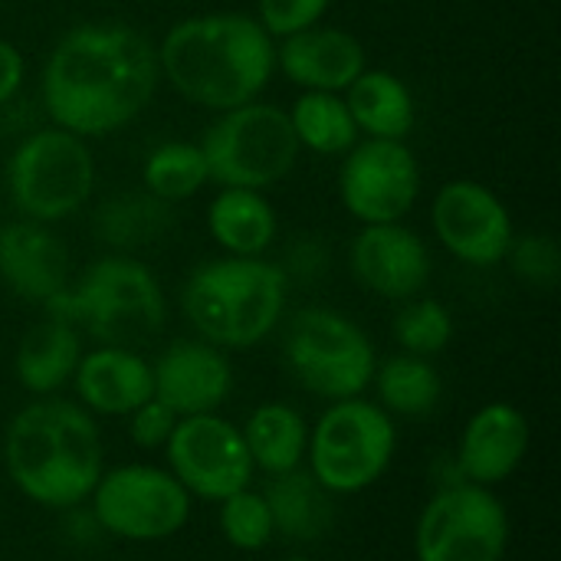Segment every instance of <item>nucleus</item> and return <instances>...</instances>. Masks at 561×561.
<instances>
[{
	"label": "nucleus",
	"instance_id": "1",
	"mask_svg": "<svg viewBox=\"0 0 561 561\" xmlns=\"http://www.w3.org/2000/svg\"><path fill=\"white\" fill-rule=\"evenodd\" d=\"M158 76V49L135 26L79 23L46 59L43 105L56 128L102 138L148 108Z\"/></svg>",
	"mask_w": 561,
	"mask_h": 561
},
{
	"label": "nucleus",
	"instance_id": "2",
	"mask_svg": "<svg viewBox=\"0 0 561 561\" xmlns=\"http://www.w3.org/2000/svg\"><path fill=\"white\" fill-rule=\"evenodd\" d=\"M158 69L194 105L227 112L270 85L276 72L273 36L247 13L187 16L158 46Z\"/></svg>",
	"mask_w": 561,
	"mask_h": 561
},
{
	"label": "nucleus",
	"instance_id": "3",
	"mask_svg": "<svg viewBox=\"0 0 561 561\" xmlns=\"http://www.w3.org/2000/svg\"><path fill=\"white\" fill-rule=\"evenodd\" d=\"M3 460L26 500L49 510H72L92 496L102 477L99 427L72 401H33L10 421Z\"/></svg>",
	"mask_w": 561,
	"mask_h": 561
},
{
	"label": "nucleus",
	"instance_id": "4",
	"mask_svg": "<svg viewBox=\"0 0 561 561\" xmlns=\"http://www.w3.org/2000/svg\"><path fill=\"white\" fill-rule=\"evenodd\" d=\"M286 273L263 256H224L197 266L181 293L184 316L217 348H253L283 319Z\"/></svg>",
	"mask_w": 561,
	"mask_h": 561
},
{
	"label": "nucleus",
	"instance_id": "5",
	"mask_svg": "<svg viewBox=\"0 0 561 561\" xmlns=\"http://www.w3.org/2000/svg\"><path fill=\"white\" fill-rule=\"evenodd\" d=\"M53 319L85 325L105 345H138L164 325V293L154 273L131 256H105L82 279L46 302Z\"/></svg>",
	"mask_w": 561,
	"mask_h": 561
},
{
	"label": "nucleus",
	"instance_id": "6",
	"mask_svg": "<svg viewBox=\"0 0 561 561\" xmlns=\"http://www.w3.org/2000/svg\"><path fill=\"white\" fill-rule=\"evenodd\" d=\"M207 174L220 187L266 191L279 184L299 158L289 115L266 102H247L220 112L201 141Z\"/></svg>",
	"mask_w": 561,
	"mask_h": 561
},
{
	"label": "nucleus",
	"instance_id": "7",
	"mask_svg": "<svg viewBox=\"0 0 561 561\" xmlns=\"http://www.w3.org/2000/svg\"><path fill=\"white\" fill-rule=\"evenodd\" d=\"M95 187V161L85 138L66 128L26 135L7 158V194L26 220L72 217Z\"/></svg>",
	"mask_w": 561,
	"mask_h": 561
},
{
	"label": "nucleus",
	"instance_id": "8",
	"mask_svg": "<svg viewBox=\"0 0 561 561\" xmlns=\"http://www.w3.org/2000/svg\"><path fill=\"white\" fill-rule=\"evenodd\" d=\"M398 447L394 424L385 408L345 398L335 401L309 434V467L316 483L332 493H362L391 467Z\"/></svg>",
	"mask_w": 561,
	"mask_h": 561
},
{
	"label": "nucleus",
	"instance_id": "9",
	"mask_svg": "<svg viewBox=\"0 0 561 561\" xmlns=\"http://www.w3.org/2000/svg\"><path fill=\"white\" fill-rule=\"evenodd\" d=\"M286 365L299 385L319 398H358L378 368L371 339L342 312L302 309L286 329Z\"/></svg>",
	"mask_w": 561,
	"mask_h": 561
},
{
	"label": "nucleus",
	"instance_id": "10",
	"mask_svg": "<svg viewBox=\"0 0 561 561\" xmlns=\"http://www.w3.org/2000/svg\"><path fill=\"white\" fill-rule=\"evenodd\" d=\"M510 513L490 486L460 483L440 490L414 529L417 561H503Z\"/></svg>",
	"mask_w": 561,
	"mask_h": 561
},
{
	"label": "nucleus",
	"instance_id": "11",
	"mask_svg": "<svg viewBox=\"0 0 561 561\" xmlns=\"http://www.w3.org/2000/svg\"><path fill=\"white\" fill-rule=\"evenodd\" d=\"M95 523L128 542H161L184 529L191 516V493L171 470L128 463L102 473L92 490Z\"/></svg>",
	"mask_w": 561,
	"mask_h": 561
},
{
	"label": "nucleus",
	"instance_id": "12",
	"mask_svg": "<svg viewBox=\"0 0 561 561\" xmlns=\"http://www.w3.org/2000/svg\"><path fill=\"white\" fill-rule=\"evenodd\" d=\"M164 447L174 480L191 496L220 503L253 480V460L240 427L217 414L181 417Z\"/></svg>",
	"mask_w": 561,
	"mask_h": 561
},
{
	"label": "nucleus",
	"instance_id": "13",
	"mask_svg": "<svg viewBox=\"0 0 561 561\" xmlns=\"http://www.w3.org/2000/svg\"><path fill=\"white\" fill-rule=\"evenodd\" d=\"M421 194V164L404 141L368 138L345 151L339 197L348 217L365 224H398Z\"/></svg>",
	"mask_w": 561,
	"mask_h": 561
},
{
	"label": "nucleus",
	"instance_id": "14",
	"mask_svg": "<svg viewBox=\"0 0 561 561\" xmlns=\"http://www.w3.org/2000/svg\"><path fill=\"white\" fill-rule=\"evenodd\" d=\"M431 220L447 253L480 270L500 266L516 240L506 204L486 184L470 178L450 181L437 191Z\"/></svg>",
	"mask_w": 561,
	"mask_h": 561
},
{
	"label": "nucleus",
	"instance_id": "15",
	"mask_svg": "<svg viewBox=\"0 0 561 561\" xmlns=\"http://www.w3.org/2000/svg\"><path fill=\"white\" fill-rule=\"evenodd\" d=\"M352 273L385 299H414L431 279L427 243L398 224H365L352 240Z\"/></svg>",
	"mask_w": 561,
	"mask_h": 561
},
{
	"label": "nucleus",
	"instance_id": "16",
	"mask_svg": "<svg viewBox=\"0 0 561 561\" xmlns=\"http://www.w3.org/2000/svg\"><path fill=\"white\" fill-rule=\"evenodd\" d=\"M154 398L178 417L214 414L233 391V368L210 342H174L154 365Z\"/></svg>",
	"mask_w": 561,
	"mask_h": 561
},
{
	"label": "nucleus",
	"instance_id": "17",
	"mask_svg": "<svg viewBox=\"0 0 561 561\" xmlns=\"http://www.w3.org/2000/svg\"><path fill=\"white\" fill-rule=\"evenodd\" d=\"M276 69L306 92H345L368 62L358 36L316 23L276 46Z\"/></svg>",
	"mask_w": 561,
	"mask_h": 561
},
{
	"label": "nucleus",
	"instance_id": "18",
	"mask_svg": "<svg viewBox=\"0 0 561 561\" xmlns=\"http://www.w3.org/2000/svg\"><path fill=\"white\" fill-rule=\"evenodd\" d=\"M0 276L20 299L46 306L66 289L69 253L46 224L13 220L0 227Z\"/></svg>",
	"mask_w": 561,
	"mask_h": 561
},
{
	"label": "nucleus",
	"instance_id": "19",
	"mask_svg": "<svg viewBox=\"0 0 561 561\" xmlns=\"http://www.w3.org/2000/svg\"><path fill=\"white\" fill-rule=\"evenodd\" d=\"M529 450V421L513 404H486L480 408L460 440V473L467 483L496 486L510 480Z\"/></svg>",
	"mask_w": 561,
	"mask_h": 561
},
{
	"label": "nucleus",
	"instance_id": "20",
	"mask_svg": "<svg viewBox=\"0 0 561 561\" xmlns=\"http://www.w3.org/2000/svg\"><path fill=\"white\" fill-rule=\"evenodd\" d=\"M72 385L79 401L92 414H112V417H125L154 398L151 365L138 352L122 345H102L82 355Z\"/></svg>",
	"mask_w": 561,
	"mask_h": 561
},
{
	"label": "nucleus",
	"instance_id": "21",
	"mask_svg": "<svg viewBox=\"0 0 561 561\" xmlns=\"http://www.w3.org/2000/svg\"><path fill=\"white\" fill-rule=\"evenodd\" d=\"M345 105L358 135L385 141H404L417 118L411 89L388 69H362V76L345 89Z\"/></svg>",
	"mask_w": 561,
	"mask_h": 561
},
{
	"label": "nucleus",
	"instance_id": "22",
	"mask_svg": "<svg viewBox=\"0 0 561 561\" xmlns=\"http://www.w3.org/2000/svg\"><path fill=\"white\" fill-rule=\"evenodd\" d=\"M207 230L230 256H263L276 237V210L263 191L220 187L207 207Z\"/></svg>",
	"mask_w": 561,
	"mask_h": 561
},
{
	"label": "nucleus",
	"instance_id": "23",
	"mask_svg": "<svg viewBox=\"0 0 561 561\" xmlns=\"http://www.w3.org/2000/svg\"><path fill=\"white\" fill-rule=\"evenodd\" d=\"M79 358V332L69 322L49 316L23 335L16 348V378L30 394H53L72 381Z\"/></svg>",
	"mask_w": 561,
	"mask_h": 561
},
{
	"label": "nucleus",
	"instance_id": "24",
	"mask_svg": "<svg viewBox=\"0 0 561 561\" xmlns=\"http://www.w3.org/2000/svg\"><path fill=\"white\" fill-rule=\"evenodd\" d=\"M240 434L253 467H260L270 477L299 470L309 444V427L302 414L289 404H260Z\"/></svg>",
	"mask_w": 561,
	"mask_h": 561
},
{
	"label": "nucleus",
	"instance_id": "25",
	"mask_svg": "<svg viewBox=\"0 0 561 561\" xmlns=\"http://www.w3.org/2000/svg\"><path fill=\"white\" fill-rule=\"evenodd\" d=\"M263 496H266V506L273 513V526L286 539L312 542L329 529V519H332L329 496L332 493H325L312 473H302V470L283 473V477H276V483Z\"/></svg>",
	"mask_w": 561,
	"mask_h": 561
},
{
	"label": "nucleus",
	"instance_id": "26",
	"mask_svg": "<svg viewBox=\"0 0 561 561\" xmlns=\"http://www.w3.org/2000/svg\"><path fill=\"white\" fill-rule=\"evenodd\" d=\"M286 115L299 148L316 154H345L358 145V128L339 92H302Z\"/></svg>",
	"mask_w": 561,
	"mask_h": 561
},
{
	"label": "nucleus",
	"instance_id": "27",
	"mask_svg": "<svg viewBox=\"0 0 561 561\" xmlns=\"http://www.w3.org/2000/svg\"><path fill=\"white\" fill-rule=\"evenodd\" d=\"M378 398L388 411L404 417H424L440 401V375L437 368L421 355H394L381 368H375Z\"/></svg>",
	"mask_w": 561,
	"mask_h": 561
},
{
	"label": "nucleus",
	"instance_id": "28",
	"mask_svg": "<svg viewBox=\"0 0 561 561\" xmlns=\"http://www.w3.org/2000/svg\"><path fill=\"white\" fill-rule=\"evenodd\" d=\"M210 181L201 145L164 141L141 164V184L158 201H187Z\"/></svg>",
	"mask_w": 561,
	"mask_h": 561
},
{
	"label": "nucleus",
	"instance_id": "29",
	"mask_svg": "<svg viewBox=\"0 0 561 561\" xmlns=\"http://www.w3.org/2000/svg\"><path fill=\"white\" fill-rule=\"evenodd\" d=\"M168 201H158L154 194H128L102 207L99 214V230L108 243L115 247H138L154 240L164 227H171Z\"/></svg>",
	"mask_w": 561,
	"mask_h": 561
},
{
	"label": "nucleus",
	"instance_id": "30",
	"mask_svg": "<svg viewBox=\"0 0 561 561\" xmlns=\"http://www.w3.org/2000/svg\"><path fill=\"white\" fill-rule=\"evenodd\" d=\"M394 339L408 355H437L454 339V316L437 299H417L404 306L394 319Z\"/></svg>",
	"mask_w": 561,
	"mask_h": 561
},
{
	"label": "nucleus",
	"instance_id": "31",
	"mask_svg": "<svg viewBox=\"0 0 561 561\" xmlns=\"http://www.w3.org/2000/svg\"><path fill=\"white\" fill-rule=\"evenodd\" d=\"M220 533L240 552L266 549L276 533L266 496L253 493V490H240V493L220 500Z\"/></svg>",
	"mask_w": 561,
	"mask_h": 561
},
{
	"label": "nucleus",
	"instance_id": "32",
	"mask_svg": "<svg viewBox=\"0 0 561 561\" xmlns=\"http://www.w3.org/2000/svg\"><path fill=\"white\" fill-rule=\"evenodd\" d=\"M332 0H256V23L273 36L286 39L299 30L322 23Z\"/></svg>",
	"mask_w": 561,
	"mask_h": 561
},
{
	"label": "nucleus",
	"instance_id": "33",
	"mask_svg": "<svg viewBox=\"0 0 561 561\" xmlns=\"http://www.w3.org/2000/svg\"><path fill=\"white\" fill-rule=\"evenodd\" d=\"M510 256L516 260L519 276H526L533 286H552L559 276V250L549 237H526V240H513Z\"/></svg>",
	"mask_w": 561,
	"mask_h": 561
},
{
	"label": "nucleus",
	"instance_id": "34",
	"mask_svg": "<svg viewBox=\"0 0 561 561\" xmlns=\"http://www.w3.org/2000/svg\"><path fill=\"white\" fill-rule=\"evenodd\" d=\"M128 417H131V440H135L138 447H145V450L164 447L168 437H171V431H174V424H178V414H174L168 404H161L158 398L145 401V404H141L138 411H131Z\"/></svg>",
	"mask_w": 561,
	"mask_h": 561
},
{
	"label": "nucleus",
	"instance_id": "35",
	"mask_svg": "<svg viewBox=\"0 0 561 561\" xmlns=\"http://www.w3.org/2000/svg\"><path fill=\"white\" fill-rule=\"evenodd\" d=\"M23 76H26L23 53L10 39H0V105H7L20 92Z\"/></svg>",
	"mask_w": 561,
	"mask_h": 561
},
{
	"label": "nucleus",
	"instance_id": "36",
	"mask_svg": "<svg viewBox=\"0 0 561 561\" xmlns=\"http://www.w3.org/2000/svg\"><path fill=\"white\" fill-rule=\"evenodd\" d=\"M283 561H309V559H299V556H296V559H283Z\"/></svg>",
	"mask_w": 561,
	"mask_h": 561
}]
</instances>
